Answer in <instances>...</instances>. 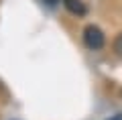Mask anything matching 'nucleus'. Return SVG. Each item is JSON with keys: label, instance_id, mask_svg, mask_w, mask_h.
<instances>
[{"label": "nucleus", "instance_id": "4", "mask_svg": "<svg viewBox=\"0 0 122 120\" xmlns=\"http://www.w3.org/2000/svg\"><path fill=\"white\" fill-rule=\"evenodd\" d=\"M106 120H122V114H114V116H110V118H106Z\"/></svg>", "mask_w": 122, "mask_h": 120}, {"label": "nucleus", "instance_id": "5", "mask_svg": "<svg viewBox=\"0 0 122 120\" xmlns=\"http://www.w3.org/2000/svg\"><path fill=\"white\" fill-rule=\"evenodd\" d=\"M45 2H47V4H49V6H55V4H57V2H61V0H45Z\"/></svg>", "mask_w": 122, "mask_h": 120}, {"label": "nucleus", "instance_id": "3", "mask_svg": "<svg viewBox=\"0 0 122 120\" xmlns=\"http://www.w3.org/2000/svg\"><path fill=\"white\" fill-rule=\"evenodd\" d=\"M114 51H116L118 57H122V33L116 37V41H114Z\"/></svg>", "mask_w": 122, "mask_h": 120}, {"label": "nucleus", "instance_id": "1", "mask_svg": "<svg viewBox=\"0 0 122 120\" xmlns=\"http://www.w3.org/2000/svg\"><path fill=\"white\" fill-rule=\"evenodd\" d=\"M104 43H106V37L96 25H90V26L83 29V45H86L87 49L98 51V49L104 47Z\"/></svg>", "mask_w": 122, "mask_h": 120}, {"label": "nucleus", "instance_id": "2", "mask_svg": "<svg viewBox=\"0 0 122 120\" xmlns=\"http://www.w3.org/2000/svg\"><path fill=\"white\" fill-rule=\"evenodd\" d=\"M63 6H65L71 14H77V16H83V14L87 12L86 4H83L81 0H63Z\"/></svg>", "mask_w": 122, "mask_h": 120}]
</instances>
